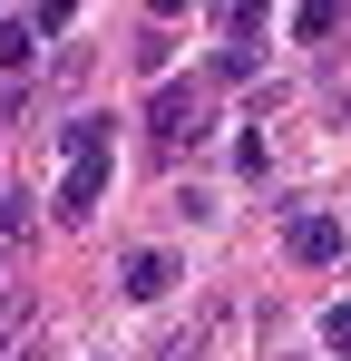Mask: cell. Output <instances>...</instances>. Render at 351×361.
<instances>
[{"label": "cell", "mask_w": 351, "mask_h": 361, "mask_svg": "<svg viewBox=\"0 0 351 361\" xmlns=\"http://www.w3.org/2000/svg\"><path fill=\"white\" fill-rule=\"evenodd\" d=\"M108 195V118H68V176H58V215H98Z\"/></svg>", "instance_id": "6da1fadb"}, {"label": "cell", "mask_w": 351, "mask_h": 361, "mask_svg": "<svg viewBox=\"0 0 351 361\" xmlns=\"http://www.w3.org/2000/svg\"><path fill=\"white\" fill-rule=\"evenodd\" d=\"M283 254H292V264H332V254H342V225H332V215H292Z\"/></svg>", "instance_id": "3957f363"}, {"label": "cell", "mask_w": 351, "mask_h": 361, "mask_svg": "<svg viewBox=\"0 0 351 361\" xmlns=\"http://www.w3.org/2000/svg\"><path fill=\"white\" fill-rule=\"evenodd\" d=\"M322 342H332V352L351 361V302H332V322H322Z\"/></svg>", "instance_id": "8992f818"}, {"label": "cell", "mask_w": 351, "mask_h": 361, "mask_svg": "<svg viewBox=\"0 0 351 361\" xmlns=\"http://www.w3.org/2000/svg\"><path fill=\"white\" fill-rule=\"evenodd\" d=\"M166 283H176V264H166V254H127V293H137V302H156Z\"/></svg>", "instance_id": "277c9868"}, {"label": "cell", "mask_w": 351, "mask_h": 361, "mask_svg": "<svg viewBox=\"0 0 351 361\" xmlns=\"http://www.w3.org/2000/svg\"><path fill=\"white\" fill-rule=\"evenodd\" d=\"M30 39H39L30 20H0V68H30Z\"/></svg>", "instance_id": "5b68a950"}, {"label": "cell", "mask_w": 351, "mask_h": 361, "mask_svg": "<svg viewBox=\"0 0 351 361\" xmlns=\"http://www.w3.org/2000/svg\"><path fill=\"white\" fill-rule=\"evenodd\" d=\"M147 127H156V137H205V88H195V78H185V88H156V98H147Z\"/></svg>", "instance_id": "7a4b0ae2"}]
</instances>
